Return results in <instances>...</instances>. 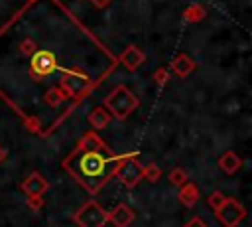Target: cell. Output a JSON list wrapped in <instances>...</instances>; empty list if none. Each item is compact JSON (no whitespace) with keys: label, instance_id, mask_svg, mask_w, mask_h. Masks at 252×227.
I'll use <instances>...</instances> for the list:
<instances>
[{"label":"cell","instance_id":"6da1fadb","mask_svg":"<svg viewBox=\"0 0 252 227\" xmlns=\"http://www.w3.org/2000/svg\"><path fill=\"white\" fill-rule=\"evenodd\" d=\"M124 156H112V154H104V152H83L77 150L73 152L63 166L69 170V174H73L87 191L96 193L114 174L118 162Z\"/></svg>","mask_w":252,"mask_h":227},{"label":"cell","instance_id":"7a4b0ae2","mask_svg":"<svg viewBox=\"0 0 252 227\" xmlns=\"http://www.w3.org/2000/svg\"><path fill=\"white\" fill-rule=\"evenodd\" d=\"M136 105H138L136 97H134L128 89H124V87L114 89V91L106 97V107L110 109V113H112L118 120H124V118L136 109Z\"/></svg>","mask_w":252,"mask_h":227},{"label":"cell","instance_id":"3957f363","mask_svg":"<svg viewBox=\"0 0 252 227\" xmlns=\"http://www.w3.org/2000/svg\"><path fill=\"white\" fill-rule=\"evenodd\" d=\"M73 221L79 227H104L108 221V213L94 199H91L73 215Z\"/></svg>","mask_w":252,"mask_h":227},{"label":"cell","instance_id":"277c9868","mask_svg":"<svg viewBox=\"0 0 252 227\" xmlns=\"http://www.w3.org/2000/svg\"><path fill=\"white\" fill-rule=\"evenodd\" d=\"M114 174H116V178H118L126 188H134V186L144 178V166L134 158V154H130V156H124V158L118 162Z\"/></svg>","mask_w":252,"mask_h":227},{"label":"cell","instance_id":"5b68a950","mask_svg":"<svg viewBox=\"0 0 252 227\" xmlns=\"http://www.w3.org/2000/svg\"><path fill=\"white\" fill-rule=\"evenodd\" d=\"M215 213H217L219 223L224 227H236L246 217V209L234 197H224V201L215 209Z\"/></svg>","mask_w":252,"mask_h":227},{"label":"cell","instance_id":"8992f818","mask_svg":"<svg viewBox=\"0 0 252 227\" xmlns=\"http://www.w3.org/2000/svg\"><path fill=\"white\" fill-rule=\"evenodd\" d=\"M47 188H49V184L45 182V178H43L39 172H32V174L22 182V189H24L30 197H37V195H41Z\"/></svg>","mask_w":252,"mask_h":227},{"label":"cell","instance_id":"52a82bcc","mask_svg":"<svg viewBox=\"0 0 252 227\" xmlns=\"http://www.w3.org/2000/svg\"><path fill=\"white\" fill-rule=\"evenodd\" d=\"M32 69L37 75H49L55 69V57L49 51H37L32 59Z\"/></svg>","mask_w":252,"mask_h":227},{"label":"cell","instance_id":"ba28073f","mask_svg":"<svg viewBox=\"0 0 252 227\" xmlns=\"http://www.w3.org/2000/svg\"><path fill=\"white\" fill-rule=\"evenodd\" d=\"M134 211L126 205V203H118L110 213H108V221H112L116 227H128L134 221Z\"/></svg>","mask_w":252,"mask_h":227},{"label":"cell","instance_id":"9c48e42d","mask_svg":"<svg viewBox=\"0 0 252 227\" xmlns=\"http://www.w3.org/2000/svg\"><path fill=\"white\" fill-rule=\"evenodd\" d=\"M219 166H220V170L226 172V174H236L238 168L242 166V160L236 156V152L228 150V152H224V154L219 158Z\"/></svg>","mask_w":252,"mask_h":227},{"label":"cell","instance_id":"30bf717a","mask_svg":"<svg viewBox=\"0 0 252 227\" xmlns=\"http://www.w3.org/2000/svg\"><path fill=\"white\" fill-rule=\"evenodd\" d=\"M61 83H63V87L69 91V93H73V95H77V93H81V91H85V87H87V77H79L77 73H67L63 79H61Z\"/></svg>","mask_w":252,"mask_h":227},{"label":"cell","instance_id":"8fae6325","mask_svg":"<svg viewBox=\"0 0 252 227\" xmlns=\"http://www.w3.org/2000/svg\"><path fill=\"white\" fill-rule=\"evenodd\" d=\"M79 150H83V152H106V146H104V142L96 134L89 132L79 142Z\"/></svg>","mask_w":252,"mask_h":227},{"label":"cell","instance_id":"7c38bea8","mask_svg":"<svg viewBox=\"0 0 252 227\" xmlns=\"http://www.w3.org/2000/svg\"><path fill=\"white\" fill-rule=\"evenodd\" d=\"M197 199H199V189H197V186L195 184H183L181 186V189H179V201L185 205V207H191V205H195L197 203Z\"/></svg>","mask_w":252,"mask_h":227},{"label":"cell","instance_id":"4fadbf2b","mask_svg":"<svg viewBox=\"0 0 252 227\" xmlns=\"http://www.w3.org/2000/svg\"><path fill=\"white\" fill-rule=\"evenodd\" d=\"M89 120H91V124L94 126V128H104L106 124H108V120H110V116L102 111V109H96L94 113H91V116H89Z\"/></svg>","mask_w":252,"mask_h":227},{"label":"cell","instance_id":"5bb4252c","mask_svg":"<svg viewBox=\"0 0 252 227\" xmlns=\"http://www.w3.org/2000/svg\"><path fill=\"white\" fill-rule=\"evenodd\" d=\"M169 182H171L173 186H183V184L187 182L185 170H183V168H173L171 174H169Z\"/></svg>","mask_w":252,"mask_h":227},{"label":"cell","instance_id":"9a60e30c","mask_svg":"<svg viewBox=\"0 0 252 227\" xmlns=\"http://www.w3.org/2000/svg\"><path fill=\"white\" fill-rule=\"evenodd\" d=\"M140 61H142V55H140L134 47H130V49L124 53V63H126L128 67H136Z\"/></svg>","mask_w":252,"mask_h":227},{"label":"cell","instance_id":"2e32d148","mask_svg":"<svg viewBox=\"0 0 252 227\" xmlns=\"http://www.w3.org/2000/svg\"><path fill=\"white\" fill-rule=\"evenodd\" d=\"M173 67H175V71H177L179 75H185V73H189V69H191L193 65H191V61H189L185 55H181V57L173 63Z\"/></svg>","mask_w":252,"mask_h":227},{"label":"cell","instance_id":"e0dca14e","mask_svg":"<svg viewBox=\"0 0 252 227\" xmlns=\"http://www.w3.org/2000/svg\"><path fill=\"white\" fill-rule=\"evenodd\" d=\"M159 176H161V170H159L156 164H150V166L144 168V178H148L150 182H158Z\"/></svg>","mask_w":252,"mask_h":227},{"label":"cell","instance_id":"ac0fdd59","mask_svg":"<svg viewBox=\"0 0 252 227\" xmlns=\"http://www.w3.org/2000/svg\"><path fill=\"white\" fill-rule=\"evenodd\" d=\"M207 201H209V205H211L213 209H217V207L224 201V195H222L220 191H213V193L209 195V199H207Z\"/></svg>","mask_w":252,"mask_h":227},{"label":"cell","instance_id":"d6986e66","mask_svg":"<svg viewBox=\"0 0 252 227\" xmlns=\"http://www.w3.org/2000/svg\"><path fill=\"white\" fill-rule=\"evenodd\" d=\"M183 227H209V225H207L203 219H199V217H193V219H189V221H187Z\"/></svg>","mask_w":252,"mask_h":227},{"label":"cell","instance_id":"ffe728a7","mask_svg":"<svg viewBox=\"0 0 252 227\" xmlns=\"http://www.w3.org/2000/svg\"><path fill=\"white\" fill-rule=\"evenodd\" d=\"M28 203H30V207H32V209H39V207L43 205V199H41V195H37V197H30V201H28Z\"/></svg>","mask_w":252,"mask_h":227},{"label":"cell","instance_id":"44dd1931","mask_svg":"<svg viewBox=\"0 0 252 227\" xmlns=\"http://www.w3.org/2000/svg\"><path fill=\"white\" fill-rule=\"evenodd\" d=\"M93 2H94V4H96V6H104V4H106V2H108V0H93Z\"/></svg>","mask_w":252,"mask_h":227},{"label":"cell","instance_id":"7402d4cb","mask_svg":"<svg viewBox=\"0 0 252 227\" xmlns=\"http://www.w3.org/2000/svg\"><path fill=\"white\" fill-rule=\"evenodd\" d=\"M6 158V152H4V148H0V162Z\"/></svg>","mask_w":252,"mask_h":227}]
</instances>
